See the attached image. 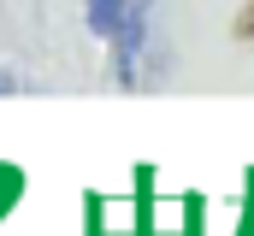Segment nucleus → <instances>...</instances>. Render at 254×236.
I'll use <instances>...</instances> for the list:
<instances>
[{"instance_id":"1","label":"nucleus","mask_w":254,"mask_h":236,"mask_svg":"<svg viewBox=\"0 0 254 236\" xmlns=\"http://www.w3.org/2000/svg\"><path fill=\"white\" fill-rule=\"evenodd\" d=\"M119 18H125V0H89V6H83V24H89L95 42H107V36L119 30Z\"/></svg>"},{"instance_id":"2","label":"nucleus","mask_w":254,"mask_h":236,"mask_svg":"<svg viewBox=\"0 0 254 236\" xmlns=\"http://www.w3.org/2000/svg\"><path fill=\"white\" fill-rule=\"evenodd\" d=\"M0 95H18V77H12L6 65H0Z\"/></svg>"},{"instance_id":"3","label":"nucleus","mask_w":254,"mask_h":236,"mask_svg":"<svg viewBox=\"0 0 254 236\" xmlns=\"http://www.w3.org/2000/svg\"><path fill=\"white\" fill-rule=\"evenodd\" d=\"M125 6H154V0H125Z\"/></svg>"}]
</instances>
